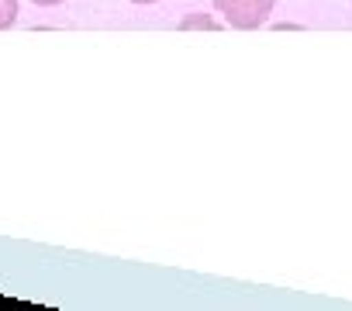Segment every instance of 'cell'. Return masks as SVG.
<instances>
[{
    "instance_id": "cell-1",
    "label": "cell",
    "mask_w": 352,
    "mask_h": 311,
    "mask_svg": "<svg viewBox=\"0 0 352 311\" xmlns=\"http://www.w3.org/2000/svg\"><path fill=\"white\" fill-rule=\"evenodd\" d=\"M273 4L276 0H214L218 14H225V21L239 32H256L259 25H266Z\"/></svg>"
},
{
    "instance_id": "cell-2",
    "label": "cell",
    "mask_w": 352,
    "mask_h": 311,
    "mask_svg": "<svg viewBox=\"0 0 352 311\" xmlns=\"http://www.w3.org/2000/svg\"><path fill=\"white\" fill-rule=\"evenodd\" d=\"M18 21V0H0V32Z\"/></svg>"
},
{
    "instance_id": "cell-3",
    "label": "cell",
    "mask_w": 352,
    "mask_h": 311,
    "mask_svg": "<svg viewBox=\"0 0 352 311\" xmlns=\"http://www.w3.org/2000/svg\"><path fill=\"white\" fill-rule=\"evenodd\" d=\"M38 8H56V4H63V0H35Z\"/></svg>"
},
{
    "instance_id": "cell-4",
    "label": "cell",
    "mask_w": 352,
    "mask_h": 311,
    "mask_svg": "<svg viewBox=\"0 0 352 311\" xmlns=\"http://www.w3.org/2000/svg\"><path fill=\"white\" fill-rule=\"evenodd\" d=\"M131 4H155V0H131Z\"/></svg>"
}]
</instances>
